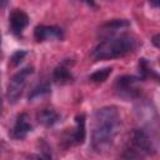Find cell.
Instances as JSON below:
<instances>
[{
	"label": "cell",
	"mask_w": 160,
	"mask_h": 160,
	"mask_svg": "<svg viewBox=\"0 0 160 160\" xmlns=\"http://www.w3.org/2000/svg\"><path fill=\"white\" fill-rule=\"evenodd\" d=\"M152 42H154V45H155L156 48H159V34L152 38Z\"/></svg>",
	"instance_id": "cell-17"
},
{
	"label": "cell",
	"mask_w": 160,
	"mask_h": 160,
	"mask_svg": "<svg viewBox=\"0 0 160 160\" xmlns=\"http://www.w3.org/2000/svg\"><path fill=\"white\" fill-rule=\"evenodd\" d=\"M52 78L56 82H60V84H66V82H70L72 80V75H71L69 68H66L65 65H59L54 70Z\"/></svg>",
	"instance_id": "cell-11"
},
{
	"label": "cell",
	"mask_w": 160,
	"mask_h": 160,
	"mask_svg": "<svg viewBox=\"0 0 160 160\" xmlns=\"http://www.w3.org/2000/svg\"><path fill=\"white\" fill-rule=\"evenodd\" d=\"M131 151H138L141 154H152L155 152V145L149 136V134L142 129H136L131 136Z\"/></svg>",
	"instance_id": "cell-4"
},
{
	"label": "cell",
	"mask_w": 160,
	"mask_h": 160,
	"mask_svg": "<svg viewBox=\"0 0 160 160\" xmlns=\"http://www.w3.org/2000/svg\"><path fill=\"white\" fill-rule=\"evenodd\" d=\"M129 25H130V22L126 21V20H111V21L104 24L101 29L105 30V31H111V32H114V31H116V30H119V29H122V28H126V26H129Z\"/></svg>",
	"instance_id": "cell-14"
},
{
	"label": "cell",
	"mask_w": 160,
	"mask_h": 160,
	"mask_svg": "<svg viewBox=\"0 0 160 160\" xmlns=\"http://www.w3.org/2000/svg\"><path fill=\"white\" fill-rule=\"evenodd\" d=\"M88 5H91V6H95V2H94V0H84Z\"/></svg>",
	"instance_id": "cell-19"
},
{
	"label": "cell",
	"mask_w": 160,
	"mask_h": 160,
	"mask_svg": "<svg viewBox=\"0 0 160 160\" xmlns=\"http://www.w3.org/2000/svg\"><path fill=\"white\" fill-rule=\"evenodd\" d=\"M150 1V4L154 6V8H158L159 6V2H160V0H149Z\"/></svg>",
	"instance_id": "cell-18"
},
{
	"label": "cell",
	"mask_w": 160,
	"mask_h": 160,
	"mask_svg": "<svg viewBox=\"0 0 160 160\" xmlns=\"http://www.w3.org/2000/svg\"><path fill=\"white\" fill-rule=\"evenodd\" d=\"M32 72H34V68L32 66H26L22 70L18 71L10 79L9 85H8V91H6V96H8L9 102L15 104L20 99V96H21V94H22V91L26 86L28 79L31 76Z\"/></svg>",
	"instance_id": "cell-3"
},
{
	"label": "cell",
	"mask_w": 160,
	"mask_h": 160,
	"mask_svg": "<svg viewBox=\"0 0 160 160\" xmlns=\"http://www.w3.org/2000/svg\"><path fill=\"white\" fill-rule=\"evenodd\" d=\"M31 131V124L29 122V116L25 112H21L18 115L15 125L12 128V138L15 139H24L29 132Z\"/></svg>",
	"instance_id": "cell-7"
},
{
	"label": "cell",
	"mask_w": 160,
	"mask_h": 160,
	"mask_svg": "<svg viewBox=\"0 0 160 160\" xmlns=\"http://www.w3.org/2000/svg\"><path fill=\"white\" fill-rule=\"evenodd\" d=\"M112 69L111 68H102V69H99L96 71H94L91 75H90V80L94 81V82H104L109 75L111 74Z\"/></svg>",
	"instance_id": "cell-13"
},
{
	"label": "cell",
	"mask_w": 160,
	"mask_h": 160,
	"mask_svg": "<svg viewBox=\"0 0 160 160\" xmlns=\"http://www.w3.org/2000/svg\"><path fill=\"white\" fill-rule=\"evenodd\" d=\"M139 68H140V72L142 75V78H158L156 72L150 68V64L146 61V59H140V62H139Z\"/></svg>",
	"instance_id": "cell-15"
},
{
	"label": "cell",
	"mask_w": 160,
	"mask_h": 160,
	"mask_svg": "<svg viewBox=\"0 0 160 160\" xmlns=\"http://www.w3.org/2000/svg\"><path fill=\"white\" fill-rule=\"evenodd\" d=\"M6 4H8V0H0V9L4 8Z\"/></svg>",
	"instance_id": "cell-20"
},
{
	"label": "cell",
	"mask_w": 160,
	"mask_h": 160,
	"mask_svg": "<svg viewBox=\"0 0 160 160\" xmlns=\"http://www.w3.org/2000/svg\"><path fill=\"white\" fill-rule=\"evenodd\" d=\"M1 108H2V102H1V95H0V111H1Z\"/></svg>",
	"instance_id": "cell-21"
},
{
	"label": "cell",
	"mask_w": 160,
	"mask_h": 160,
	"mask_svg": "<svg viewBox=\"0 0 160 160\" xmlns=\"http://www.w3.org/2000/svg\"><path fill=\"white\" fill-rule=\"evenodd\" d=\"M9 22H10V30L15 35H20L24 29L29 24V16L22 11V10H14L10 16H9Z\"/></svg>",
	"instance_id": "cell-5"
},
{
	"label": "cell",
	"mask_w": 160,
	"mask_h": 160,
	"mask_svg": "<svg viewBox=\"0 0 160 160\" xmlns=\"http://www.w3.org/2000/svg\"><path fill=\"white\" fill-rule=\"evenodd\" d=\"M76 128L71 134V142L72 144H82L85 140V115L80 114L75 118Z\"/></svg>",
	"instance_id": "cell-9"
},
{
	"label": "cell",
	"mask_w": 160,
	"mask_h": 160,
	"mask_svg": "<svg viewBox=\"0 0 160 160\" xmlns=\"http://www.w3.org/2000/svg\"><path fill=\"white\" fill-rule=\"evenodd\" d=\"M136 46V40L129 34L109 36L102 40L92 51V58L98 60L115 59L126 55Z\"/></svg>",
	"instance_id": "cell-2"
},
{
	"label": "cell",
	"mask_w": 160,
	"mask_h": 160,
	"mask_svg": "<svg viewBox=\"0 0 160 160\" xmlns=\"http://www.w3.org/2000/svg\"><path fill=\"white\" fill-rule=\"evenodd\" d=\"M49 92H50V85H49L48 82H41V84L36 85V86L31 90V92H30V95H29V99H30V100H34V99L41 98V96H44V95H48Z\"/></svg>",
	"instance_id": "cell-12"
},
{
	"label": "cell",
	"mask_w": 160,
	"mask_h": 160,
	"mask_svg": "<svg viewBox=\"0 0 160 160\" xmlns=\"http://www.w3.org/2000/svg\"><path fill=\"white\" fill-rule=\"evenodd\" d=\"M0 48H1V34H0Z\"/></svg>",
	"instance_id": "cell-22"
},
{
	"label": "cell",
	"mask_w": 160,
	"mask_h": 160,
	"mask_svg": "<svg viewBox=\"0 0 160 160\" xmlns=\"http://www.w3.org/2000/svg\"><path fill=\"white\" fill-rule=\"evenodd\" d=\"M140 79L136 78V76H121L118 79V82H116V86H118V90L120 92H126L128 95H136L138 94V89H135V84L139 81Z\"/></svg>",
	"instance_id": "cell-8"
},
{
	"label": "cell",
	"mask_w": 160,
	"mask_h": 160,
	"mask_svg": "<svg viewBox=\"0 0 160 160\" xmlns=\"http://www.w3.org/2000/svg\"><path fill=\"white\" fill-rule=\"evenodd\" d=\"M34 36L36 41H45V40H51V39H62L64 32L58 26L39 25L34 30Z\"/></svg>",
	"instance_id": "cell-6"
},
{
	"label": "cell",
	"mask_w": 160,
	"mask_h": 160,
	"mask_svg": "<svg viewBox=\"0 0 160 160\" xmlns=\"http://www.w3.org/2000/svg\"><path fill=\"white\" fill-rule=\"evenodd\" d=\"M92 120L91 148L102 152L111 146L119 132L120 114L115 106H104L94 112Z\"/></svg>",
	"instance_id": "cell-1"
},
{
	"label": "cell",
	"mask_w": 160,
	"mask_h": 160,
	"mask_svg": "<svg viewBox=\"0 0 160 160\" xmlns=\"http://www.w3.org/2000/svg\"><path fill=\"white\" fill-rule=\"evenodd\" d=\"M38 121L44 126H51L59 120V115L52 109H42L38 112Z\"/></svg>",
	"instance_id": "cell-10"
},
{
	"label": "cell",
	"mask_w": 160,
	"mask_h": 160,
	"mask_svg": "<svg viewBox=\"0 0 160 160\" xmlns=\"http://www.w3.org/2000/svg\"><path fill=\"white\" fill-rule=\"evenodd\" d=\"M25 55H26V51H24V50H18V51H15V52L11 55V58H10L11 65H12V66H18V65L24 60Z\"/></svg>",
	"instance_id": "cell-16"
}]
</instances>
